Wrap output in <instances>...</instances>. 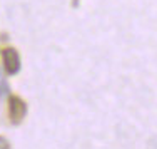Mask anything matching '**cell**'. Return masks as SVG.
I'll return each mask as SVG.
<instances>
[{
    "label": "cell",
    "instance_id": "cell-1",
    "mask_svg": "<svg viewBox=\"0 0 157 149\" xmlns=\"http://www.w3.org/2000/svg\"><path fill=\"white\" fill-rule=\"evenodd\" d=\"M27 114V104L18 96H10L9 97V119L12 124H20Z\"/></svg>",
    "mask_w": 157,
    "mask_h": 149
},
{
    "label": "cell",
    "instance_id": "cell-2",
    "mask_svg": "<svg viewBox=\"0 0 157 149\" xmlns=\"http://www.w3.org/2000/svg\"><path fill=\"white\" fill-rule=\"evenodd\" d=\"M2 62H3V69L9 76H13L20 70V57L18 52L12 47H5L2 49Z\"/></svg>",
    "mask_w": 157,
    "mask_h": 149
},
{
    "label": "cell",
    "instance_id": "cell-3",
    "mask_svg": "<svg viewBox=\"0 0 157 149\" xmlns=\"http://www.w3.org/2000/svg\"><path fill=\"white\" fill-rule=\"evenodd\" d=\"M0 147H9V143L5 139H2V137H0Z\"/></svg>",
    "mask_w": 157,
    "mask_h": 149
}]
</instances>
